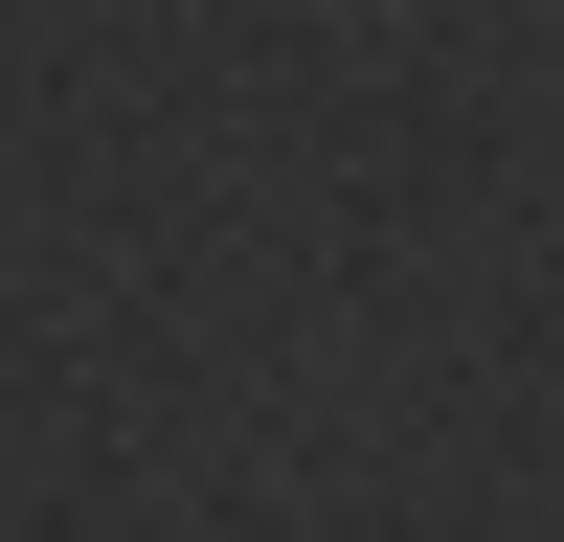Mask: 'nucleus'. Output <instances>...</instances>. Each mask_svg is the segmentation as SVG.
<instances>
[]
</instances>
